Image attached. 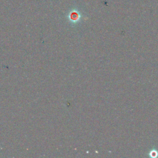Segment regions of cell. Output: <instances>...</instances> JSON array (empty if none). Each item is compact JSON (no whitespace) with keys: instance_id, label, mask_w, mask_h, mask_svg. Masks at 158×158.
<instances>
[{"instance_id":"obj_1","label":"cell","mask_w":158,"mask_h":158,"mask_svg":"<svg viewBox=\"0 0 158 158\" xmlns=\"http://www.w3.org/2000/svg\"><path fill=\"white\" fill-rule=\"evenodd\" d=\"M158 155V152H157V151L156 150H152L150 152V156L152 157H156Z\"/></svg>"}]
</instances>
